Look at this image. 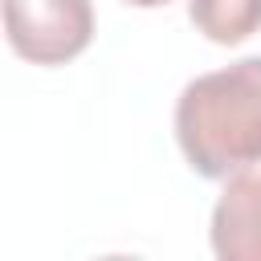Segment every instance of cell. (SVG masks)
<instances>
[{"label": "cell", "mask_w": 261, "mask_h": 261, "mask_svg": "<svg viewBox=\"0 0 261 261\" xmlns=\"http://www.w3.org/2000/svg\"><path fill=\"white\" fill-rule=\"evenodd\" d=\"M188 20L212 45H241L261 29V0H188Z\"/></svg>", "instance_id": "4"}, {"label": "cell", "mask_w": 261, "mask_h": 261, "mask_svg": "<svg viewBox=\"0 0 261 261\" xmlns=\"http://www.w3.org/2000/svg\"><path fill=\"white\" fill-rule=\"evenodd\" d=\"M126 4H135V8H163V4H171V0H126Z\"/></svg>", "instance_id": "5"}, {"label": "cell", "mask_w": 261, "mask_h": 261, "mask_svg": "<svg viewBox=\"0 0 261 261\" xmlns=\"http://www.w3.org/2000/svg\"><path fill=\"white\" fill-rule=\"evenodd\" d=\"M4 37L33 65H65L94 41L90 0H0Z\"/></svg>", "instance_id": "2"}, {"label": "cell", "mask_w": 261, "mask_h": 261, "mask_svg": "<svg viewBox=\"0 0 261 261\" xmlns=\"http://www.w3.org/2000/svg\"><path fill=\"white\" fill-rule=\"evenodd\" d=\"M208 237L220 261H261V175H228Z\"/></svg>", "instance_id": "3"}, {"label": "cell", "mask_w": 261, "mask_h": 261, "mask_svg": "<svg viewBox=\"0 0 261 261\" xmlns=\"http://www.w3.org/2000/svg\"><path fill=\"white\" fill-rule=\"evenodd\" d=\"M175 143L204 179H228L261 163V57L200 73L175 102Z\"/></svg>", "instance_id": "1"}]
</instances>
